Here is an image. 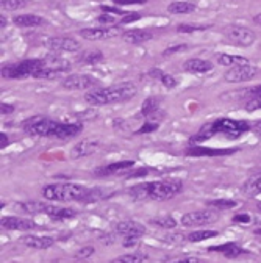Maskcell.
Listing matches in <instances>:
<instances>
[{"label": "cell", "instance_id": "cell-49", "mask_svg": "<svg viewBox=\"0 0 261 263\" xmlns=\"http://www.w3.org/2000/svg\"><path fill=\"white\" fill-rule=\"evenodd\" d=\"M141 17V14L138 13H132V14H125L124 19H121V24H130V22H135Z\"/></svg>", "mask_w": 261, "mask_h": 263}, {"label": "cell", "instance_id": "cell-38", "mask_svg": "<svg viewBox=\"0 0 261 263\" xmlns=\"http://www.w3.org/2000/svg\"><path fill=\"white\" fill-rule=\"evenodd\" d=\"M160 82L163 83V86H166V88H167V90H172V88H176V86H177V80L173 78L172 75L164 74V72H163V75L160 77Z\"/></svg>", "mask_w": 261, "mask_h": 263}, {"label": "cell", "instance_id": "cell-55", "mask_svg": "<svg viewBox=\"0 0 261 263\" xmlns=\"http://www.w3.org/2000/svg\"><path fill=\"white\" fill-rule=\"evenodd\" d=\"M5 25H7V17L5 16H0V27L4 29Z\"/></svg>", "mask_w": 261, "mask_h": 263}, {"label": "cell", "instance_id": "cell-22", "mask_svg": "<svg viewBox=\"0 0 261 263\" xmlns=\"http://www.w3.org/2000/svg\"><path fill=\"white\" fill-rule=\"evenodd\" d=\"M152 38H154V33L149 30H144V29H133V30H127L125 33H122V39L127 44H132V46L150 41Z\"/></svg>", "mask_w": 261, "mask_h": 263}, {"label": "cell", "instance_id": "cell-5", "mask_svg": "<svg viewBox=\"0 0 261 263\" xmlns=\"http://www.w3.org/2000/svg\"><path fill=\"white\" fill-rule=\"evenodd\" d=\"M138 93V88L133 82H124L114 86L99 88L84 96L86 103L91 107H103V105H114L122 103L133 99Z\"/></svg>", "mask_w": 261, "mask_h": 263}, {"label": "cell", "instance_id": "cell-53", "mask_svg": "<svg viewBox=\"0 0 261 263\" xmlns=\"http://www.w3.org/2000/svg\"><path fill=\"white\" fill-rule=\"evenodd\" d=\"M102 8H103V11L110 13V14H111V13H116V14H122V16L125 14L124 11H121V10H118V8H108V7H102Z\"/></svg>", "mask_w": 261, "mask_h": 263}, {"label": "cell", "instance_id": "cell-13", "mask_svg": "<svg viewBox=\"0 0 261 263\" xmlns=\"http://www.w3.org/2000/svg\"><path fill=\"white\" fill-rule=\"evenodd\" d=\"M81 38L88 41H100V39H110L121 35V30L118 27H93V29H83L78 32Z\"/></svg>", "mask_w": 261, "mask_h": 263}, {"label": "cell", "instance_id": "cell-56", "mask_svg": "<svg viewBox=\"0 0 261 263\" xmlns=\"http://www.w3.org/2000/svg\"><path fill=\"white\" fill-rule=\"evenodd\" d=\"M253 233H255V235H261V227L255 229V230H253Z\"/></svg>", "mask_w": 261, "mask_h": 263}, {"label": "cell", "instance_id": "cell-3", "mask_svg": "<svg viewBox=\"0 0 261 263\" xmlns=\"http://www.w3.org/2000/svg\"><path fill=\"white\" fill-rule=\"evenodd\" d=\"M252 124L243 119H231V118H217L208 124H205L197 134L189 138L191 146L200 144L216 135H224L228 140H238L243 137L246 132H249Z\"/></svg>", "mask_w": 261, "mask_h": 263}, {"label": "cell", "instance_id": "cell-4", "mask_svg": "<svg viewBox=\"0 0 261 263\" xmlns=\"http://www.w3.org/2000/svg\"><path fill=\"white\" fill-rule=\"evenodd\" d=\"M183 190V183L179 179H163L155 182H142L128 188V194L136 201H158L164 202L176 197Z\"/></svg>", "mask_w": 261, "mask_h": 263}, {"label": "cell", "instance_id": "cell-16", "mask_svg": "<svg viewBox=\"0 0 261 263\" xmlns=\"http://www.w3.org/2000/svg\"><path fill=\"white\" fill-rule=\"evenodd\" d=\"M236 152V149H210L199 144H192L189 149H186V155L189 157H221V155H230Z\"/></svg>", "mask_w": 261, "mask_h": 263}, {"label": "cell", "instance_id": "cell-45", "mask_svg": "<svg viewBox=\"0 0 261 263\" xmlns=\"http://www.w3.org/2000/svg\"><path fill=\"white\" fill-rule=\"evenodd\" d=\"M233 221L239 224H250L252 223V216L250 215H235Z\"/></svg>", "mask_w": 261, "mask_h": 263}, {"label": "cell", "instance_id": "cell-15", "mask_svg": "<svg viewBox=\"0 0 261 263\" xmlns=\"http://www.w3.org/2000/svg\"><path fill=\"white\" fill-rule=\"evenodd\" d=\"M116 233L122 236H142L146 233V226L135 221V219H125L116 224Z\"/></svg>", "mask_w": 261, "mask_h": 263}, {"label": "cell", "instance_id": "cell-26", "mask_svg": "<svg viewBox=\"0 0 261 263\" xmlns=\"http://www.w3.org/2000/svg\"><path fill=\"white\" fill-rule=\"evenodd\" d=\"M216 60L221 66H228V68H233V66H243V64H249V60L239 55H230V54H217Z\"/></svg>", "mask_w": 261, "mask_h": 263}, {"label": "cell", "instance_id": "cell-32", "mask_svg": "<svg viewBox=\"0 0 261 263\" xmlns=\"http://www.w3.org/2000/svg\"><path fill=\"white\" fill-rule=\"evenodd\" d=\"M152 224L157 227H161V229H176L177 221L173 216H160V218L152 219Z\"/></svg>", "mask_w": 261, "mask_h": 263}, {"label": "cell", "instance_id": "cell-48", "mask_svg": "<svg viewBox=\"0 0 261 263\" xmlns=\"http://www.w3.org/2000/svg\"><path fill=\"white\" fill-rule=\"evenodd\" d=\"M170 263H200V260L197 257H192V255H188V257H182V258H177Z\"/></svg>", "mask_w": 261, "mask_h": 263}, {"label": "cell", "instance_id": "cell-11", "mask_svg": "<svg viewBox=\"0 0 261 263\" xmlns=\"http://www.w3.org/2000/svg\"><path fill=\"white\" fill-rule=\"evenodd\" d=\"M46 46L52 50V52H56V54H61V52H69V54H74V52H78L80 50V42L74 38H69V36H53V38H49Z\"/></svg>", "mask_w": 261, "mask_h": 263}, {"label": "cell", "instance_id": "cell-25", "mask_svg": "<svg viewBox=\"0 0 261 263\" xmlns=\"http://www.w3.org/2000/svg\"><path fill=\"white\" fill-rule=\"evenodd\" d=\"M44 61V68H53V69H61V71H69L71 69V63L66 61L64 58H61L60 55L56 54H50V55H46L42 58Z\"/></svg>", "mask_w": 261, "mask_h": 263}, {"label": "cell", "instance_id": "cell-24", "mask_svg": "<svg viewBox=\"0 0 261 263\" xmlns=\"http://www.w3.org/2000/svg\"><path fill=\"white\" fill-rule=\"evenodd\" d=\"M160 108H161V103L158 97H147L141 105V115L147 118L149 121H154L157 115L160 113Z\"/></svg>", "mask_w": 261, "mask_h": 263}, {"label": "cell", "instance_id": "cell-6", "mask_svg": "<svg viewBox=\"0 0 261 263\" xmlns=\"http://www.w3.org/2000/svg\"><path fill=\"white\" fill-rule=\"evenodd\" d=\"M16 208L28 215H47L55 221H64V219H71L77 216V210L71 207H56L44 202H19L16 204Z\"/></svg>", "mask_w": 261, "mask_h": 263}, {"label": "cell", "instance_id": "cell-27", "mask_svg": "<svg viewBox=\"0 0 261 263\" xmlns=\"http://www.w3.org/2000/svg\"><path fill=\"white\" fill-rule=\"evenodd\" d=\"M243 191H244L247 196H252V197L261 194V172L253 174L252 177H249V179L244 182Z\"/></svg>", "mask_w": 261, "mask_h": 263}, {"label": "cell", "instance_id": "cell-30", "mask_svg": "<svg viewBox=\"0 0 261 263\" xmlns=\"http://www.w3.org/2000/svg\"><path fill=\"white\" fill-rule=\"evenodd\" d=\"M66 71H61V69H53V68H42L35 78H42V80H56L61 78Z\"/></svg>", "mask_w": 261, "mask_h": 263}, {"label": "cell", "instance_id": "cell-1", "mask_svg": "<svg viewBox=\"0 0 261 263\" xmlns=\"http://www.w3.org/2000/svg\"><path fill=\"white\" fill-rule=\"evenodd\" d=\"M22 128L25 134L32 137L41 138H61L68 140L77 137L83 130L81 124H68V122H58L47 116H32L22 122Z\"/></svg>", "mask_w": 261, "mask_h": 263}, {"label": "cell", "instance_id": "cell-40", "mask_svg": "<svg viewBox=\"0 0 261 263\" xmlns=\"http://www.w3.org/2000/svg\"><path fill=\"white\" fill-rule=\"evenodd\" d=\"M207 27H197V25H188V24H180L177 27V32L179 33H192V32H200V30H205Z\"/></svg>", "mask_w": 261, "mask_h": 263}, {"label": "cell", "instance_id": "cell-17", "mask_svg": "<svg viewBox=\"0 0 261 263\" xmlns=\"http://www.w3.org/2000/svg\"><path fill=\"white\" fill-rule=\"evenodd\" d=\"M135 166L133 160H122V162H116L111 165H106L102 168H97L94 171V175L97 177H108V175H114V174H124L125 171H128L130 168Z\"/></svg>", "mask_w": 261, "mask_h": 263}, {"label": "cell", "instance_id": "cell-10", "mask_svg": "<svg viewBox=\"0 0 261 263\" xmlns=\"http://www.w3.org/2000/svg\"><path fill=\"white\" fill-rule=\"evenodd\" d=\"M99 85V78L88 74H71L61 80V86L68 91H86L96 88Z\"/></svg>", "mask_w": 261, "mask_h": 263}, {"label": "cell", "instance_id": "cell-42", "mask_svg": "<svg viewBox=\"0 0 261 263\" xmlns=\"http://www.w3.org/2000/svg\"><path fill=\"white\" fill-rule=\"evenodd\" d=\"M93 254H94V248H93V246H83V248L75 254V257L80 258V260H83V258H90Z\"/></svg>", "mask_w": 261, "mask_h": 263}, {"label": "cell", "instance_id": "cell-28", "mask_svg": "<svg viewBox=\"0 0 261 263\" xmlns=\"http://www.w3.org/2000/svg\"><path fill=\"white\" fill-rule=\"evenodd\" d=\"M195 4L194 2H183V0H179V2H172L167 7V11L170 14H191L195 11Z\"/></svg>", "mask_w": 261, "mask_h": 263}, {"label": "cell", "instance_id": "cell-52", "mask_svg": "<svg viewBox=\"0 0 261 263\" xmlns=\"http://www.w3.org/2000/svg\"><path fill=\"white\" fill-rule=\"evenodd\" d=\"M250 130L253 132V134H256V135L261 137V119H259V121H255V122L252 124Z\"/></svg>", "mask_w": 261, "mask_h": 263}, {"label": "cell", "instance_id": "cell-20", "mask_svg": "<svg viewBox=\"0 0 261 263\" xmlns=\"http://www.w3.org/2000/svg\"><path fill=\"white\" fill-rule=\"evenodd\" d=\"M182 68L185 72L189 74H207L213 69V64L211 61L204 58H189L182 64Z\"/></svg>", "mask_w": 261, "mask_h": 263}, {"label": "cell", "instance_id": "cell-31", "mask_svg": "<svg viewBox=\"0 0 261 263\" xmlns=\"http://www.w3.org/2000/svg\"><path fill=\"white\" fill-rule=\"evenodd\" d=\"M103 54L99 50H90V52H84L80 55V61L83 64H97L100 61H103Z\"/></svg>", "mask_w": 261, "mask_h": 263}, {"label": "cell", "instance_id": "cell-50", "mask_svg": "<svg viewBox=\"0 0 261 263\" xmlns=\"http://www.w3.org/2000/svg\"><path fill=\"white\" fill-rule=\"evenodd\" d=\"M13 112H14V107H13V105L5 103V102H4L2 105H0V113H2L4 116H5V115H11Z\"/></svg>", "mask_w": 261, "mask_h": 263}, {"label": "cell", "instance_id": "cell-2", "mask_svg": "<svg viewBox=\"0 0 261 263\" xmlns=\"http://www.w3.org/2000/svg\"><path fill=\"white\" fill-rule=\"evenodd\" d=\"M102 190L88 188L78 183L60 182L50 183L42 188V196L52 202H93L100 199Z\"/></svg>", "mask_w": 261, "mask_h": 263}, {"label": "cell", "instance_id": "cell-36", "mask_svg": "<svg viewBox=\"0 0 261 263\" xmlns=\"http://www.w3.org/2000/svg\"><path fill=\"white\" fill-rule=\"evenodd\" d=\"M246 112H256V110H261V96H255L252 99H249L246 102Z\"/></svg>", "mask_w": 261, "mask_h": 263}, {"label": "cell", "instance_id": "cell-46", "mask_svg": "<svg viewBox=\"0 0 261 263\" xmlns=\"http://www.w3.org/2000/svg\"><path fill=\"white\" fill-rule=\"evenodd\" d=\"M116 5H141L146 4L147 0H111Z\"/></svg>", "mask_w": 261, "mask_h": 263}, {"label": "cell", "instance_id": "cell-44", "mask_svg": "<svg viewBox=\"0 0 261 263\" xmlns=\"http://www.w3.org/2000/svg\"><path fill=\"white\" fill-rule=\"evenodd\" d=\"M149 171H150V168H139L138 171H133V172H130V174H127L125 177L127 179H135V177H144V175H147L149 174Z\"/></svg>", "mask_w": 261, "mask_h": 263}, {"label": "cell", "instance_id": "cell-14", "mask_svg": "<svg viewBox=\"0 0 261 263\" xmlns=\"http://www.w3.org/2000/svg\"><path fill=\"white\" fill-rule=\"evenodd\" d=\"M0 226L5 230H19V232H27L32 229H36V223L27 218L20 216H2L0 219Z\"/></svg>", "mask_w": 261, "mask_h": 263}, {"label": "cell", "instance_id": "cell-57", "mask_svg": "<svg viewBox=\"0 0 261 263\" xmlns=\"http://www.w3.org/2000/svg\"><path fill=\"white\" fill-rule=\"evenodd\" d=\"M258 208H259V210H261V202H259V204H258Z\"/></svg>", "mask_w": 261, "mask_h": 263}, {"label": "cell", "instance_id": "cell-47", "mask_svg": "<svg viewBox=\"0 0 261 263\" xmlns=\"http://www.w3.org/2000/svg\"><path fill=\"white\" fill-rule=\"evenodd\" d=\"M243 93H246L247 97H255V96H261V85H256L253 88H249V90H244Z\"/></svg>", "mask_w": 261, "mask_h": 263}, {"label": "cell", "instance_id": "cell-39", "mask_svg": "<svg viewBox=\"0 0 261 263\" xmlns=\"http://www.w3.org/2000/svg\"><path fill=\"white\" fill-rule=\"evenodd\" d=\"M186 49H188L186 44H177V46H170V47H167V49L163 52V57H170V55H173V54L183 52V50H186Z\"/></svg>", "mask_w": 261, "mask_h": 263}, {"label": "cell", "instance_id": "cell-33", "mask_svg": "<svg viewBox=\"0 0 261 263\" xmlns=\"http://www.w3.org/2000/svg\"><path fill=\"white\" fill-rule=\"evenodd\" d=\"M147 258L146 254H141V252H133V254H125V255H121L118 257V263H144Z\"/></svg>", "mask_w": 261, "mask_h": 263}, {"label": "cell", "instance_id": "cell-43", "mask_svg": "<svg viewBox=\"0 0 261 263\" xmlns=\"http://www.w3.org/2000/svg\"><path fill=\"white\" fill-rule=\"evenodd\" d=\"M97 20L100 22V24H106L108 27H110L116 22V17L111 14H100V16H97Z\"/></svg>", "mask_w": 261, "mask_h": 263}, {"label": "cell", "instance_id": "cell-19", "mask_svg": "<svg viewBox=\"0 0 261 263\" xmlns=\"http://www.w3.org/2000/svg\"><path fill=\"white\" fill-rule=\"evenodd\" d=\"M100 147V141L97 140H83L77 143L72 150H71V157L72 159H83V157H90L94 152H97Z\"/></svg>", "mask_w": 261, "mask_h": 263}, {"label": "cell", "instance_id": "cell-9", "mask_svg": "<svg viewBox=\"0 0 261 263\" xmlns=\"http://www.w3.org/2000/svg\"><path fill=\"white\" fill-rule=\"evenodd\" d=\"M224 35L228 41H231L239 47H250L256 39L255 33L250 29L243 27V25H236V24L227 25L224 29Z\"/></svg>", "mask_w": 261, "mask_h": 263}, {"label": "cell", "instance_id": "cell-12", "mask_svg": "<svg viewBox=\"0 0 261 263\" xmlns=\"http://www.w3.org/2000/svg\"><path fill=\"white\" fill-rule=\"evenodd\" d=\"M256 68L250 64H243V66H233L231 69H228L224 74L225 82L228 83H239V82H247L252 80L256 75Z\"/></svg>", "mask_w": 261, "mask_h": 263}, {"label": "cell", "instance_id": "cell-37", "mask_svg": "<svg viewBox=\"0 0 261 263\" xmlns=\"http://www.w3.org/2000/svg\"><path fill=\"white\" fill-rule=\"evenodd\" d=\"M158 122H154V121H147V122H144V125L136 132V134H139V135H144V134H152V132H155L157 128H158Z\"/></svg>", "mask_w": 261, "mask_h": 263}, {"label": "cell", "instance_id": "cell-34", "mask_svg": "<svg viewBox=\"0 0 261 263\" xmlns=\"http://www.w3.org/2000/svg\"><path fill=\"white\" fill-rule=\"evenodd\" d=\"M207 205L217 208V210H231L238 205V202L230 201V199H216V201H208Z\"/></svg>", "mask_w": 261, "mask_h": 263}, {"label": "cell", "instance_id": "cell-54", "mask_svg": "<svg viewBox=\"0 0 261 263\" xmlns=\"http://www.w3.org/2000/svg\"><path fill=\"white\" fill-rule=\"evenodd\" d=\"M253 24L258 25V27H261V13L256 14V16H253Z\"/></svg>", "mask_w": 261, "mask_h": 263}, {"label": "cell", "instance_id": "cell-18", "mask_svg": "<svg viewBox=\"0 0 261 263\" xmlns=\"http://www.w3.org/2000/svg\"><path fill=\"white\" fill-rule=\"evenodd\" d=\"M20 241H22V245H25L27 248L38 249V251L50 249L55 245V240L47 235H25L20 238Z\"/></svg>", "mask_w": 261, "mask_h": 263}, {"label": "cell", "instance_id": "cell-21", "mask_svg": "<svg viewBox=\"0 0 261 263\" xmlns=\"http://www.w3.org/2000/svg\"><path fill=\"white\" fill-rule=\"evenodd\" d=\"M208 252H219L227 258H236V257H241L243 254H246V251L238 243H233V241H228V243H224V245L211 246V248H208Z\"/></svg>", "mask_w": 261, "mask_h": 263}, {"label": "cell", "instance_id": "cell-41", "mask_svg": "<svg viewBox=\"0 0 261 263\" xmlns=\"http://www.w3.org/2000/svg\"><path fill=\"white\" fill-rule=\"evenodd\" d=\"M139 245V236H124L122 240V246L124 248H136Z\"/></svg>", "mask_w": 261, "mask_h": 263}, {"label": "cell", "instance_id": "cell-8", "mask_svg": "<svg viewBox=\"0 0 261 263\" xmlns=\"http://www.w3.org/2000/svg\"><path fill=\"white\" fill-rule=\"evenodd\" d=\"M217 218H219V213L210 207L207 210H197V212L185 213L180 218V224L183 227H202V226H208V224L216 223Z\"/></svg>", "mask_w": 261, "mask_h": 263}, {"label": "cell", "instance_id": "cell-7", "mask_svg": "<svg viewBox=\"0 0 261 263\" xmlns=\"http://www.w3.org/2000/svg\"><path fill=\"white\" fill-rule=\"evenodd\" d=\"M44 68V61L42 58H30L19 61L16 64L4 66L0 74L4 78H28V77H36V74Z\"/></svg>", "mask_w": 261, "mask_h": 263}, {"label": "cell", "instance_id": "cell-35", "mask_svg": "<svg viewBox=\"0 0 261 263\" xmlns=\"http://www.w3.org/2000/svg\"><path fill=\"white\" fill-rule=\"evenodd\" d=\"M2 8L7 10V11H16V10H20L27 5L25 0H2Z\"/></svg>", "mask_w": 261, "mask_h": 263}, {"label": "cell", "instance_id": "cell-51", "mask_svg": "<svg viewBox=\"0 0 261 263\" xmlns=\"http://www.w3.org/2000/svg\"><path fill=\"white\" fill-rule=\"evenodd\" d=\"M8 144H10V138H8V135L5 134V132H2V134H0V147L5 149Z\"/></svg>", "mask_w": 261, "mask_h": 263}, {"label": "cell", "instance_id": "cell-29", "mask_svg": "<svg viewBox=\"0 0 261 263\" xmlns=\"http://www.w3.org/2000/svg\"><path fill=\"white\" fill-rule=\"evenodd\" d=\"M217 235H219L217 230H195V232H189L186 240L189 241V243H200V241L214 238Z\"/></svg>", "mask_w": 261, "mask_h": 263}, {"label": "cell", "instance_id": "cell-23", "mask_svg": "<svg viewBox=\"0 0 261 263\" xmlns=\"http://www.w3.org/2000/svg\"><path fill=\"white\" fill-rule=\"evenodd\" d=\"M14 25L20 27V29H33V27H39L44 24V19L36 14H19L13 17Z\"/></svg>", "mask_w": 261, "mask_h": 263}]
</instances>
